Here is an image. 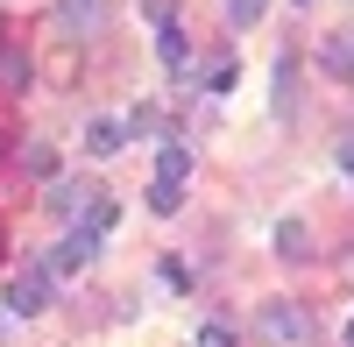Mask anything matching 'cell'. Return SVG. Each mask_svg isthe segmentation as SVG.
I'll return each instance as SVG.
<instances>
[{
	"label": "cell",
	"mask_w": 354,
	"mask_h": 347,
	"mask_svg": "<svg viewBox=\"0 0 354 347\" xmlns=\"http://www.w3.org/2000/svg\"><path fill=\"white\" fill-rule=\"evenodd\" d=\"M255 340H270V347H305L312 340V312L298 298H270L255 312Z\"/></svg>",
	"instance_id": "1"
},
{
	"label": "cell",
	"mask_w": 354,
	"mask_h": 347,
	"mask_svg": "<svg viewBox=\"0 0 354 347\" xmlns=\"http://www.w3.org/2000/svg\"><path fill=\"white\" fill-rule=\"evenodd\" d=\"M50 270L43 263H28V270H15V283H8V312H15V319H36V312L50 305Z\"/></svg>",
	"instance_id": "2"
},
{
	"label": "cell",
	"mask_w": 354,
	"mask_h": 347,
	"mask_svg": "<svg viewBox=\"0 0 354 347\" xmlns=\"http://www.w3.org/2000/svg\"><path fill=\"white\" fill-rule=\"evenodd\" d=\"M93 255H100V241H93V234H85V227H71V234H64V241H57V255H50V263H43V270H50V276H78L85 263H93Z\"/></svg>",
	"instance_id": "3"
},
{
	"label": "cell",
	"mask_w": 354,
	"mask_h": 347,
	"mask_svg": "<svg viewBox=\"0 0 354 347\" xmlns=\"http://www.w3.org/2000/svg\"><path fill=\"white\" fill-rule=\"evenodd\" d=\"M57 15H64V28H71V36H78V28H85V36H93V28L113 15V0H64V8H57Z\"/></svg>",
	"instance_id": "4"
},
{
	"label": "cell",
	"mask_w": 354,
	"mask_h": 347,
	"mask_svg": "<svg viewBox=\"0 0 354 347\" xmlns=\"http://www.w3.org/2000/svg\"><path fill=\"white\" fill-rule=\"evenodd\" d=\"M319 64H326L333 78L354 85V28H340V36H326V50H319Z\"/></svg>",
	"instance_id": "5"
},
{
	"label": "cell",
	"mask_w": 354,
	"mask_h": 347,
	"mask_svg": "<svg viewBox=\"0 0 354 347\" xmlns=\"http://www.w3.org/2000/svg\"><path fill=\"white\" fill-rule=\"evenodd\" d=\"M85 149H93V156H121L128 149V121H93V128H85Z\"/></svg>",
	"instance_id": "6"
},
{
	"label": "cell",
	"mask_w": 354,
	"mask_h": 347,
	"mask_svg": "<svg viewBox=\"0 0 354 347\" xmlns=\"http://www.w3.org/2000/svg\"><path fill=\"white\" fill-rule=\"evenodd\" d=\"M277 255H283V263H305V255H312L305 220H277Z\"/></svg>",
	"instance_id": "7"
},
{
	"label": "cell",
	"mask_w": 354,
	"mask_h": 347,
	"mask_svg": "<svg viewBox=\"0 0 354 347\" xmlns=\"http://www.w3.org/2000/svg\"><path fill=\"white\" fill-rule=\"evenodd\" d=\"M192 178V149H177V142H170V149L156 156V185H185Z\"/></svg>",
	"instance_id": "8"
},
{
	"label": "cell",
	"mask_w": 354,
	"mask_h": 347,
	"mask_svg": "<svg viewBox=\"0 0 354 347\" xmlns=\"http://www.w3.org/2000/svg\"><path fill=\"white\" fill-rule=\"evenodd\" d=\"M0 85H8V93L28 85V57H21V50H0Z\"/></svg>",
	"instance_id": "9"
},
{
	"label": "cell",
	"mask_w": 354,
	"mask_h": 347,
	"mask_svg": "<svg viewBox=\"0 0 354 347\" xmlns=\"http://www.w3.org/2000/svg\"><path fill=\"white\" fill-rule=\"evenodd\" d=\"M156 57H163V64H185V28H163V36H156Z\"/></svg>",
	"instance_id": "10"
},
{
	"label": "cell",
	"mask_w": 354,
	"mask_h": 347,
	"mask_svg": "<svg viewBox=\"0 0 354 347\" xmlns=\"http://www.w3.org/2000/svg\"><path fill=\"white\" fill-rule=\"evenodd\" d=\"M234 71H241V64H234V57L220 50V57H213V64H205V85H213V93H227V85H234Z\"/></svg>",
	"instance_id": "11"
},
{
	"label": "cell",
	"mask_w": 354,
	"mask_h": 347,
	"mask_svg": "<svg viewBox=\"0 0 354 347\" xmlns=\"http://www.w3.org/2000/svg\"><path fill=\"white\" fill-rule=\"evenodd\" d=\"M149 206L156 213H177V206H185V185H149Z\"/></svg>",
	"instance_id": "12"
},
{
	"label": "cell",
	"mask_w": 354,
	"mask_h": 347,
	"mask_svg": "<svg viewBox=\"0 0 354 347\" xmlns=\"http://www.w3.org/2000/svg\"><path fill=\"white\" fill-rule=\"evenodd\" d=\"M198 347H241V340H234V326H220V319H205V326H198Z\"/></svg>",
	"instance_id": "13"
},
{
	"label": "cell",
	"mask_w": 354,
	"mask_h": 347,
	"mask_svg": "<svg viewBox=\"0 0 354 347\" xmlns=\"http://www.w3.org/2000/svg\"><path fill=\"white\" fill-rule=\"evenodd\" d=\"M262 8H270V0H227V21H234V28H248Z\"/></svg>",
	"instance_id": "14"
},
{
	"label": "cell",
	"mask_w": 354,
	"mask_h": 347,
	"mask_svg": "<svg viewBox=\"0 0 354 347\" xmlns=\"http://www.w3.org/2000/svg\"><path fill=\"white\" fill-rule=\"evenodd\" d=\"M156 121H163V113H156V106H149V100H142V106H135V113H128V135H156Z\"/></svg>",
	"instance_id": "15"
},
{
	"label": "cell",
	"mask_w": 354,
	"mask_h": 347,
	"mask_svg": "<svg viewBox=\"0 0 354 347\" xmlns=\"http://www.w3.org/2000/svg\"><path fill=\"white\" fill-rule=\"evenodd\" d=\"M28 170H36V178H57V156L43 149V142H36V149H28Z\"/></svg>",
	"instance_id": "16"
},
{
	"label": "cell",
	"mask_w": 354,
	"mask_h": 347,
	"mask_svg": "<svg viewBox=\"0 0 354 347\" xmlns=\"http://www.w3.org/2000/svg\"><path fill=\"white\" fill-rule=\"evenodd\" d=\"M340 170L354 178V135H340Z\"/></svg>",
	"instance_id": "17"
},
{
	"label": "cell",
	"mask_w": 354,
	"mask_h": 347,
	"mask_svg": "<svg viewBox=\"0 0 354 347\" xmlns=\"http://www.w3.org/2000/svg\"><path fill=\"white\" fill-rule=\"evenodd\" d=\"M340 276H347V283H354V248H347V255H340Z\"/></svg>",
	"instance_id": "18"
},
{
	"label": "cell",
	"mask_w": 354,
	"mask_h": 347,
	"mask_svg": "<svg viewBox=\"0 0 354 347\" xmlns=\"http://www.w3.org/2000/svg\"><path fill=\"white\" fill-rule=\"evenodd\" d=\"M340 340H347V347H354V319H347V333H340Z\"/></svg>",
	"instance_id": "19"
},
{
	"label": "cell",
	"mask_w": 354,
	"mask_h": 347,
	"mask_svg": "<svg viewBox=\"0 0 354 347\" xmlns=\"http://www.w3.org/2000/svg\"><path fill=\"white\" fill-rule=\"evenodd\" d=\"M298 8H312V0H298Z\"/></svg>",
	"instance_id": "20"
}]
</instances>
